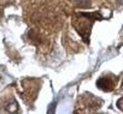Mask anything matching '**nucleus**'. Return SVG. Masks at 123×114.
<instances>
[{
	"label": "nucleus",
	"instance_id": "obj_3",
	"mask_svg": "<svg viewBox=\"0 0 123 114\" xmlns=\"http://www.w3.org/2000/svg\"><path fill=\"white\" fill-rule=\"evenodd\" d=\"M70 1L81 9H87L91 6V0H70Z\"/></svg>",
	"mask_w": 123,
	"mask_h": 114
},
{
	"label": "nucleus",
	"instance_id": "obj_4",
	"mask_svg": "<svg viewBox=\"0 0 123 114\" xmlns=\"http://www.w3.org/2000/svg\"><path fill=\"white\" fill-rule=\"evenodd\" d=\"M10 1H11V0H0V5H3V6H5V5L10 4Z\"/></svg>",
	"mask_w": 123,
	"mask_h": 114
},
{
	"label": "nucleus",
	"instance_id": "obj_2",
	"mask_svg": "<svg viewBox=\"0 0 123 114\" xmlns=\"http://www.w3.org/2000/svg\"><path fill=\"white\" fill-rule=\"evenodd\" d=\"M97 85L99 89H101L103 91H111L113 89V82L110 79V78H106V77H101L99 78V81L97 82Z\"/></svg>",
	"mask_w": 123,
	"mask_h": 114
},
{
	"label": "nucleus",
	"instance_id": "obj_1",
	"mask_svg": "<svg viewBox=\"0 0 123 114\" xmlns=\"http://www.w3.org/2000/svg\"><path fill=\"white\" fill-rule=\"evenodd\" d=\"M97 18H101V17L98 13H79L77 18L74 19V27L77 29V31L80 33V35L83 37L86 42L88 41L92 24Z\"/></svg>",
	"mask_w": 123,
	"mask_h": 114
}]
</instances>
